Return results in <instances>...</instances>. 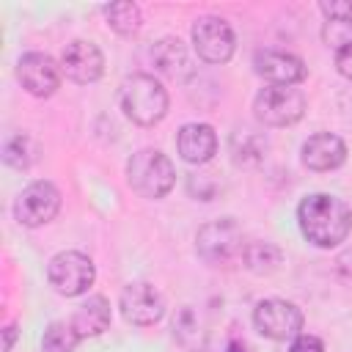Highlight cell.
I'll return each mask as SVG.
<instances>
[{
  "label": "cell",
  "mask_w": 352,
  "mask_h": 352,
  "mask_svg": "<svg viewBox=\"0 0 352 352\" xmlns=\"http://www.w3.org/2000/svg\"><path fill=\"white\" fill-rule=\"evenodd\" d=\"M280 261H283V250L278 245H272V242L256 239V242H248L245 250H242L245 270H250L256 275H272L280 267Z\"/></svg>",
  "instance_id": "cell-19"
},
{
  "label": "cell",
  "mask_w": 352,
  "mask_h": 352,
  "mask_svg": "<svg viewBox=\"0 0 352 352\" xmlns=\"http://www.w3.org/2000/svg\"><path fill=\"white\" fill-rule=\"evenodd\" d=\"M253 69L270 85H297L305 80V60L286 50H261L253 58Z\"/></svg>",
  "instance_id": "cell-13"
},
{
  "label": "cell",
  "mask_w": 352,
  "mask_h": 352,
  "mask_svg": "<svg viewBox=\"0 0 352 352\" xmlns=\"http://www.w3.org/2000/svg\"><path fill=\"white\" fill-rule=\"evenodd\" d=\"M253 324L264 338L292 341L302 333V311L280 297H267L253 308Z\"/></svg>",
  "instance_id": "cell-7"
},
{
  "label": "cell",
  "mask_w": 352,
  "mask_h": 352,
  "mask_svg": "<svg viewBox=\"0 0 352 352\" xmlns=\"http://www.w3.org/2000/svg\"><path fill=\"white\" fill-rule=\"evenodd\" d=\"M231 154L236 165H258L267 157V138L253 129H239L231 135Z\"/></svg>",
  "instance_id": "cell-20"
},
{
  "label": "cell",
  "mask_w": 352,
  "mask_h": 352,
  "mask_svg": "<svg viewBox=\"0 0 352 352\" xmlns=\"http://www.w3.org/2000/svg\"><path fill=\"white\" fill-rule=\"evenodd\" d=\"M187 190H190L195 198H201V201H212L214 192L220 190V184H217L214 173H190V176H187Z\"/></svg>",
  "instance_id": "cell-24"
},
{
  "label": "cell",
  "mask_w": 352,
  "mask_h": 352,
  "mask_svg": "<svg viewBox=\"0 0 352 352\" xmlns=\"http://www.w3.org/2000/svg\"><path fill=\"white\" fill-rule=\"evenodd\" d=\"M60 212V192L52 182H30L14 201V217L19 226L38 228L55 220Z\"/></svg>",
  "instance_id": "cell-8"
},
{
  "label": "cell",
  "mask_w": 352,
  "mask_h": 352,
  "mask_svg": "<svg viewBox=\"0 0 352 352\" xmlns=\"http://www.w3.org/2000/svg\"><path fill=\"white\" fill-rule=\"evenodd\" d=\"M319 8L327 19L352 25V0H324V3H319Z\"/></svg>",
  "instance_id": "cell-25"
},
{
  "label": "cell",
  "mask_w": 352,
  "mask_h": 352,
  "mask_svg": "<svg viewBox=\"0 0 352 352\" xmlns=\"http://www.w3.org/2000/svg\"><path fill=\"white\" fill-rule=\"evenodd\" d=\"M305 113V96L294 85H267L253 99V116L264 126H292Z\"/></svg>",
  "instance_id": "cell-5"
},
{
  "label": "cell",
  "mask_w": 352,
  "mask_h": 352,
  "mask_svg": "<svg viewBox=\"0 0 352 352\" xmlns=\"http://www.w3.org/2000/svg\"><path fill=\"white\" fill-rule=\"evenodd\" d=\"M192 47L206 63H226L234 55L236 38L223 16H198L192 25Z\"/></svg>",
  "instance_id": "cell-9"
},
{
  "label": "cell",
  "mask_w": 352,
  "mask_h": 352,
  "mask_svg": "<svg viewBox=\"0 0 352 352\" xmlns=\"http://www.w3.org/2000/svg\"><path fill=\"white\" fill-rule=\"evenodd\" d=\"M168 91L165 85L146 72H138L121 85V110L138 126H154L168 116Z\"/></svg>",
  "instance_id": "cell-2"
},
{
  "label": "cell",
  "mask_w": 352,
  "mask_h": 352,
  "mask_svg": "<svg viewBox=\"0 0 352 352\" xmlns=\"http://www.w3.org/2000/svg\"><path fill=\"white\" fill-rule=\"evenodd\" d=\"M151 60H154L157 72H162V74H168V77L182 80L184 74H190L187 50H184V44H182L179 38H173V36H165V38H160V41L154 44Z\"/></svg>",
  "instance_id": "cell-17"
},
{
  "label": "cell",
  "mask_w": 352,
  "mask_h": 352,
  "mask_svg": "<svg viewBox=\"0 0 352 352\" xmlns=\"http://www.w3.org/2000/svg\"><path fill=\"white\" fill-rule=\"evenodd\" d=\"M173 338L187 352H201L206 344V330L201 322V314L192 305H182L173 316Z\"/></svg>",
  "instance_id": "cell-18"
},
{
  "label": "cell",
  "mask_w": 352,
  "mask_h": 352,
  "mask_svg": "<svg viewBox=\"0 0 352 352\" xmlns=\"http://www.w3.org/2000/svg\"><path fill=\"white\" fill-rule=\"evenodd\" d=\"M126 182L138 195L157 201L173 190L176 168L160 148H140L126 162Z\"/></svg>",
  "instance_id": "cell-3"
},
{
  "label": "cell",
  "mask_w": 352,
  "mask_h": 352,
  "mask_svg": "<svg viewBox=\"0 0 352 352\" xmlns=\"http://www.w3.org/2000/svg\"><path fill=\"white\" fill-rule=\"evenodd\" d=\"M60 66L47 52H25L16 60V80L30 96L47 99L60 88Z\"/></svg>",
  "instance_id": "cell-11"
},
{
  "label": "cell",
  "mask_w": 352,
  "mask_h": 352,
  "mask_svg": "<svg viewBox=\"0 0 352 352\" xmlns=\"http://www.w3.org/2000/svg\"><path fill=\"white\" fill-rule=\"evenodd\" d=\"M302 165L308 170L324 173V170H336L346 162V143L338 135L330 132H316L302 143Z\"/></svg>",
  "instance_id": "cell-14"
},
{
  "label": "cell",
  "mask_w": 352,
  "mask_h": 352,
  "mask_svg": "<svg viewBox=\"0 0 352 352\" xmlns=\"http://www.w3.org/2000/svg\"><path fill=\"white\" fill-rule=\"evenodd\" d=\"M33 160H36V146L28 135H14L6 140V146H3V162L6 165L16 168V170H28L33 165Z\"/></svg>",
  "instance_id": "cell-23"
},
{
  "label": "cell",
  "mask_w": 352,
  "mask_h": 352,
  "mask_svg": "<svg viewBox=\"0 0 352 352\" xmlns=\"http://www.w3.org/2000/svg\"><path fill=\"white\" fill-rule=\"evenodd\" d=\"M14 338H16V324H8V327H3V352H11V346H14Z\"/></svg>",
  "instance_id": "cell-29"
},
{
  "label": "cell",
  "mask_w": 352,
  "mask_h": 352,
  "mask_svg": "<svg viewBox=\"0 0 352 352\" xmlns=\"http://www.w3.org/2000/svg\"><path fill=\"white\" fill-rule=\"evenodd\" d=\"M82 338L72 327V322H50L41 336V352H74Z\"/></svg>",
  "instance_id": "cell-22"
},
{
  "label": "cell",
  "mask_w": 352,
  "mask_h": 352,
  "mask_svg": "<svg viewBox=\"0 0 352 352\" xmlns=\"http://www.w3.org/2000/svg\"><path fill=\"white\" fill-rule=\"evenodd\" d=\"M336 270H338L341 280L352 286V248H346L344 253H338V258H336Z\"/></svg>",
  "instance_id": "cell-28"
},
{
  "label": "cell",
  "mask_w": 352,
  "mask_h": 352,
  "mask_svg": "<svg viewBox=\"0 0 352 352\" xmlns=\"http://www.w3.org/2000/svg\"><path fill=\"white\" fill-rule=\"evenodd\" d=\"M47 278L52 289L63 297H80L85 294L96 280L94 261L80 250H60L47 264Z\"/></svg>",
  "instance_id": "cell-6"
},
{
  "label": "cell",
  "mask_w": 352,
  "mask_h": 352,
  "mask_svg": "<svg viewBox=\"0 0 352 352\" xmlns=\"http://www.w3.org/2000/svg\"><path fill=\"white\" fill-rule=\"evenodd\" d=\"M60 72L72 82H80V85L96 82L102 77V72H104V55L94 41L74 38L60 52Z\"/></svg>",
  "instance_id": "cell-12"
},
{
  "label": "cell",
  "mask_w": 352,
  "mask_h": 352,
  "mask_svg": "<svg viewBox=\"0 0 352 352\" xmlns=\"http://www.w3.org/2000/svg\"><path fill=\"white\" fill-rule=\"evenodd\" d=\"M245 245L248 242L234 217L212 220V223L201 226L195 234V250L212 267H231L234 261H242Z\"/></svg>",
  "instance_id": "cell-4"
},
{
  "label": "cell",
  "mask_w": 352,
  "mask_h": 352,
  "mask_svg": "<svg viewBox=\"0 0 352 352\" xmlns=\"http://www.w3.org/2000/svg\"><path fill=\"white\" fill-rule=\"evenodd\" d=\"M297 223L302 236L316 248H336L352 231V209L346 201L330 192H311L297 206Z\"/></svg>",
  "instance_id": "cell-1"
},
{
  "label": "cell",
  "mask_w": 352,
  "mask_h": 352,
  "mask_svg": "<svg viewBox=\"0 0 352 352\" xmlns=\"http://www.w3.org/2000/svg\"><path fill=\"white\" fill-rule=\"evenodd\" d=\"M336 69H338L341 77L352 80V41H346V44L338 47V52H336Z\"/></svg>",
  "instance_id": "cell-27"
},
{
  "label": "cell",
  "mask_w": 352,
  "mask_h": 352,
  "mask_svg": "<svg viewBox=\"0 0 352 352\" xmlns=\"http://www.w3.org/2000/svg\"><path fill=\"white\" fill-rule=\"evenodd\" d=\"M176 148L184 162L190 165H206L217 154V135L209 124H184L176 135Z\"/></svg>",
  "instance_id": "cell-15"
},
{
  "label": "cell",
  "mask_w": 352,
  "mask_h": 352,
  "mask_svg": "<svg viewBox=\"0 0 352 352\" xmlns=\"http://www.w3.org/2000/svg\"><path fill=\"white\" fill-rule=\"evenodd\" d=\"M289 352H324V344H322V338H316L311 333H300L297 338H292Z\"/></svg>",
  "instance_id": "cell-26"
},
{
  "label": "cell",
  "mask_w": 352,
  "mask_h": 352,
  "mask_svg": "<svg viewBox=\"0 0 352 352\" xmlns=\"http://www.w3.org/2000/svg\"><path fill=\"white\" fill-rule=\"evenodd\" d=\"M118 308H121V316L129 322V324H138V327H148V324H157L165 314V300L162 294L146 283V280H135V283H126L121 289V297H118Z\"/></svg>",
  "instance_id": "cell-10"
},
{
  "label": "cell",
  "mask_w": 352,
  "mask_h": 352,
  "mask_svg": "<svg viewBox=\"0 0 352 352\" xmlns=\"http://www.w3.org/2000/svg\"><path fill=\"white\" fill-rule=\"evenodd\" d=\"M104 16H107V25H110L118 36H132V33H138L140 25H143V14H140V8H138L132 0H121V3L104 6Z\"/></svg>",
  "instance_id": "cell-21"
},
{
  "label": "cell",
  "mask_w": 352,
  "mask_h": 352,
  "mask_svg": "<svg viewBox=\"0 0 352 352\" xmlns=\"http://www.w3.org/2000/svg\"><path fill=\"white\" fill-rule=\"evenodd\" d=\"M110 302L104 294H91L85 302L77 305L74 316H72V327L77 330L80 338H94L102 336L110 327Z\"/></svg>",
  "instance_id": "cell-16"
},
{
  "label": "cell",
  "mask_w": 352,
  "mask_h": 352,
  "mask_svg": "<svg viewBox=\"0 0 352 352\" xmlns=\"http://www.w3.org/2000/svg\"><path fill=\"white\" fill-rule=\"evenodd\" d=\"M223 352H245V344L234 338V341H228V344H226V349H223Z\"/></svg>",
  "instance_id": "cell-30"
}]
</instances>
